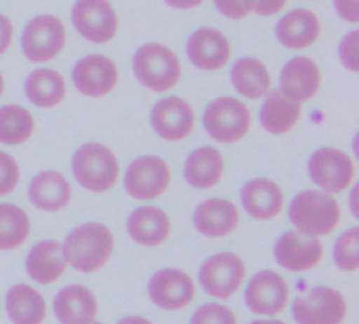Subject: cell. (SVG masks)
<instances>
[{"instance_id":"cell-1","label":"cell","mask_w":359,"mask_h":324,"mask_svg":"<svg viewBox=\"0 0 359 324\" xmlns=\"http://www.w3.org/2000/svg\"><path fill=\"white\" fill-rule=\"evenodd\" d=\"M114 232L101 221H86L69 230L61 242L67 268L80 274H95L103 270L114 255Z\"/></svg>"},{"instance_id":"cell-2","label":"cell","mask_w":359,"mask_h":324,"mask_svg":"<svg viewBox=\"0 0 359 324\" xmlns=\"http://www.w3.org/2000/svg\"><path fill=\"white\" fill-rule=\"evenodd\" d=\"M288 219L294 230L324 238L343 223V207L337 196L322 190H303L288 205Z\"/></svg>"},{"instance_id":"cell-3","label":"cell","mask_w":359,"mask_h":324,"mask_svg":"<svg viewBox=\"0 0 359 324\" xmlns=\"http://www.w3.org/2000/svg\"><path fill=\"white\" fill-rule=\"evenodd\" d=\"M72 175L80 188L93 194H105L116 188L120 179V160L103 143H82L69 160Z\"/></svg>"},{"instance_id":"cell-4","label":"cell","mask_w":359,"mask_h":324,"mask_svg":"<svg viewBox=\"0 0 359 324\" xmlns=\"http://www.w3.org/2000/svg\"><path fill=\"white\" fill-rule=\"evenodd\" d=\"M133 74L151 93L172 91L183 76L179 55L162 42H145L133 55Z\"/></svg>"},{"instance_id":"cell-5","label":"cell","mask_w":359,"mask_h":324,"mask_svg":"<svg viewBox=\"0 0 359 324\" xmlns=\"http://www.w3.org/2000/svg\"><path fill=\"white\" fill-rule=\"evenodd\" d=\"M202 124L212 141L223 145H233L240 143L250 133L252 112L242 99L223 95L206 105L202 114Z\"/></svg>"},{"instance_id":"cell-6","label":"cell","mask_w":359,"mask_h":324,"mask_svg":"<svg viewBox=\"0 0 359 324\" xmlns=\"http://www.w3.org/2000/svg\"><path fill=\"white\" fill-rule=\"evenodd\" d=\"M67 42V27L50 13L34 15L21 32V53L29 63L42 65L61 55Z\"/></svg>"},{"instance_id":"cell-7","label":"cell","mask_w":359,"mask_h":324,"mask_svg":"<svg viewBox=\"0 0 359 324\" xmlns=\"http://www.w3.org/2000/svg\"><path fill=\"white\" fill-rule=\"evenodd\" d=\"M307 175L318 186V190L334 196L347 192L355 183L358 164L345 150L322 145L311 152L307 160Z\"/></svg>"},{"instance_id":"cell-8","label":"cell","mask_w":359,"mask_h":324,"mask_svg":"<svg viewBox=\"0 0 359 324\" xmlns=\"http://www.w3.org/2000/svg\"><path fill=\"white\" fill-rule=\"evenodd\" d=\"M248 268L246 261L231 251H221L210 255L198 270V283L204 293L217 302H227L238 295L246 283Z\"/></svg>"},{"instance_id":"cell-9","label":"cell","mask_w":359,"mask_h":324,"mask_svg":"<svg viewBox=\"0 0 359 324\" xmlns=\"http://www.w3.org/2000/svg\"><path fill=\"white\" fill-rule=\"evenodd\" d=\"M172 171L162 156H137L124 171V190L133 200L149 202L164 196L170 188Z\"/></svg>"},{"instance_id":"cell-10","label":"cell","mask_w":359,"mask_h":324,"mask_svg":"<svg viewBox=\"0 0 359 324\" xmlns=\"http://www.w3.org/2000/svg\"><path fill=\"white\" fill-rule=\"evenodd\" d=\"M347 314V297L326 285H318L292 302V318L297 324H343Z\"/></svg>"},{"instance_id":"cell-11","label":"cell","mask_w":359,"mask_h":324,"mask_svg":"<svg viewBox=\"0 0 359 324\" xmlns=\"http://www.w3.org/2000/svg\"><path fill=\"white\" fill-rule=\"evenodd\" d=\"M244 304L259 318H276L290 304V287L276 270H259L244 287Z\"/></svg>"},{"instance_id":"cell-12","label":"cell","mask_w":359,"mask_h":324,"mask_svg":"<svg viewBox=\"0 0 359 324\" xmlns=\"http://www.w3.org/2000/svg\"><path fill=\"white\" fill-rule=\"evenodd\" d=\"M149 124L162 141H168V143L185 141L196 131L194 105L183 97L166 95L151 105Z\"/></svg>"},{"instance_id":"cell-13","label":"cell","mask_w":359,"mask_h":324,"mask_svg":"<svg viewBox=\"0 0 359 324\" xmlns=\"http://www.w3.org/2000/svg\"><path fill=\"white\" fill-rule=\"evenodd\" d=\"M196 280L179 268H162L147 280L149 302L164 312H181L196 299Z\"/></svg>"},{"instance_id":"cell-14","label":"cell","mask_w":359,"mask_h":324,"mask_svg":"<svg viewBox=\"0 0 359 324\" xmlns=\"http://www.w3.org/2000/svg\"><path fill=\"white\" fill-rule=\"evenodd\" d=\"M74 30L90 44H107L118 34V13L109 0H76L72 6Z\"/></svg>"},{"instance_id":"cell-15","label":"cell","mask_w":359,"mask_h":324,"mask_svg":"<svg viewBox=\"0 0 359 324\" xmlns=\"http://www.w3.org/2000/svg\"><path fill=\"white\" fill-rule=\"evenodd\" d=\"M322 238L307 236L299 230H288L273 242V259L286 272L303 274L316 270L324 261Z\"/></svg>"},{"instance_id":"cell-16","label":"cell","mask_w":359,"mask_h":324,"mask_svg":"<svg viewBox=\"0 0 359 324\" xmlns=\"http://www.w3.org/2000/svg\"><path fill=\"white\" fill-rule=\"evenodd\" d=\"M120 80V72L114 59L101 53H90L80 57L72 67L74 89L90 99L107 97Z\"/></svg>"},{"instance_id":"cell-17","label":"cell","mask_w":359,"mask_h":324,"mask_svg":"<svg viewBox=\"0 0 359 324\" xmlns=\"http://www.w3.org/2000/svg\"><path fill=\"white\" fill-rule=\"evenodd\" d=\"M187 59L202 72H219L231 59V42L217 27H198L189 34L185 44Z\"/></svg>"},{"instance_id":"cell-18","label":"cell","mask_w":359,"mask_h":324,"mask_svg":"<svg viewBox=\"0 0 359 324\" xmlns=\"http://www.w3.org/2000/svg\"><path fill=\"white\" fill-rule=\"evenodd\" d=\"M194 228L200 236L204 238H227L231 236L242 221V213L238 209L236 202H231L229 198H206L202 200L191 215Z\"/></svg>"},{"instance_id":"cell-19","label":"cell","mask_w":359,"mask_h":324,"mask_svg":"<svg viewBox=\"0 0 359 324\" xmlns=\"http://www.w3.org/2000/svg\"><path fill=\"white\" fill-rule=\"evenodd\" d=\"M280 91L301 105L313 101L322 91V70L318 61L307 55L288 59L280 72Z\"/></svg>"},{"instance_id":"cell-20","label":"cell","mask_w":359,"mask_h":324,"mask_svg":"<svg viewBox=\"0 0 359 324\" xmlns=\"http://www.w3.org/2000/svg\"><path fill=\"white\" fill-rule=\"evenodd\" d=\"M240 202L242 211L257 221H271L276 219L286 207V194L280 183L269 177H255L248 179L240 188Z\"/></svg>"},{"instance_id":"cell-21","label":"cell","mask_w":359,"mask_h":324,"mask_svg":"<svg viewBox=\"0 0 359 324\" xmlns=\"http://www.w3.org/2000/svg\"><path fill=\"white\" fill-rule=\"evenodd\" d=\"M276 38L284 48H309L322 38V21L311 8H292L278 19Z\"/></svg>"},{"instance_id":"cell-22","label":"cell","mask_w":359,"mask_h":324,"mask_svg":"<svg viewBox=\"0 0 359 324\" xmlns=\"http://www.w3.org/2000/svg\"><path fill=\"white\" fill-rule=\"evenodd\" d=\"M27 198L34 209L42 213H59L72 205L74 190L63 173L46 169L32 177L27 186Z\"/></svg>"},{"instance_id":"cell-23","label":"cell","mask_w":359,"mask_h":324,"mask_svg":"<svg viewBox=\"0 0 359 324\" xmlns=\"http://www.w3.org/2000/svg\"><path fill=\"white\" fill-rule=\"evenodd\" d=\"M126 232L130 240L137 242L139 247L158 249L164 242H168L172 234V221L162 209L154 205H145L130 211L126 219Z\"/></svg>"},{"instance_id":"cell-24","label":"cell","mask_w":359,"mask_h":324,"mask_svg":"<svg viewBox=\"0 0 359 324\" xmlns=\"http://www.w3.org/2000/svg\"><path fill=\"white\" fill-rule=\"evenodd\" d=\"M53 314L61 324H90L99 316V302L84 285H65L53 299Z\"/></svg>"},{"instance_id":"cell-25","label":"cell","mask_w":359,"mask_h":324,"mask_svg":"<svg viewBox=\"0 0 359 324\" xmlns=\"http://www.w3.org/2000/svg\"><path fill=\"white\" fill-rule=\"evenodd\" d=\"M227 173L225 156L215 145H202L187 154L183 175L185 181L196 190H212L217 188Z\"/></svg>"},{"instance_id":"cell-26","label":"cell","mask_w":359,"mask_h":324,"mask_svg":"<svg viewBox=\"0 0 359 324\" xmlns=\"http://www.w3.org/2000/svg\"><path fill=\"white\" fill-rule=\"evenodd\" d=\"M25 274L29 280L38 283V285H53L59 278H63L67 264L61 251V242L59 240H40L34 247H29L27 255H25Z\"/></svg>"},{"instance_id":"cell-27","label":"cell","mask_w":359,"mask_h":324,"mask_svg":"<svg viewBox=\"0 0 359 324\" xmlns=\"http://www.w3.org/2000/svg\"><path fill=\"white\" fill-rule=\"evenodd\" d=\"M303 114V105L288 99L280 89L269 91L263 97L261 110H259V122L269 135H286L290 133Z\"/></svg>"},{"instance_id":"cell-28","label":"cell","mask_w":359,"mask_h":324,"mask_svg":"<svg viewBox=\"0 0 359 324\" xmlns=\"http://www.w3.org/2000/svg\"><path fill=\"white\" fill-rule=\"evenodd\" d=\"M4 310L13 324H44L48 306L36 287L17 283L6 291Z\"/></svg>"},{"instance_id":"cell-29","label":"cell","mask_w":359,"mask_h":324,"mask_svg":"<svg viewBox=\"0 0 359 324\" xmlns=\"http://www.w3.org/2000/svg\"><path fill=\"white\" fill-rule=\"evenodd\" d=\"M23 93L32 105H36L40 110H53L65 99L67 84H65V78L61 76V72L40 65L27 74V78L23 82Z\"/></svg>"},{"instance_id":"cell-30","label":"cell","mask_w":359,"mask_h":324,"mask_svg":"<svg viewBox=\"0 0 359 324\" xmlns=\"http://www.w3.org/2000/svg\"><path fill=\"white\" fill-rule=\"evenodd\" d=\"M229 78L236 93L246 99H263L271 91V72L259 57L252 55L240 57L231 65Z\"/></svg>"},{"instance_id":"cell-31","label":"cell","mask_w":359,"mask_h":324,"mask_svg":"<svg viewBox=\"0 0 359 324\" xmlns=\"http://www.w3.org/2000/svg\"><path fill=\"white\" fill-rule=\"evenodd\" d=\"M34 131H36V118L27 108L19 103L0 105V143L2 145H23L32 139Z\"/></svg>"},{"instance_id":"cell-32","label":"cell","mask_w":359,"mask_h":324,"mask_svg":"<svg viewBox=\"0 0 359 324\" xmlns=\"http://www.w3.org/2000/svg\"><path fill=\"white\" fill-rule=\"evenodd\" d=\"M29 234V215L13 202H0V251H17L27 242Z\"/></svg>"},{"instance_id":"cell-33","label":"cell","mask_w":359,"mask_h":324,"mask_svg":"<svg viewBox=\"0 0 359 324\" xmlns=\"http://www.w3.org/2000/svg\"><path fill=\"white\" fill-rule=\"evenodd\" d=\"M332 259L334 266L345 272V274H353L359 270V228H349L345 230L334 247H332Z\"/></svg>"},{"instance_id":"cell-34","label":"cell","mask_w":359,"mask_h":324,"mask_svg":"<svg viewBox=\"0 0 359 324\" xmlns=\"http://www.w3.org/2000/svg\"><path fill=\"white\" fill-rule=\"evenodd\" d=\"M189 324H238V316L225 304L208 302L194 310Z\"/></svg>"},{"instance_id":"cell-35","label":"cell","mask_w":359,"mask_h":324,"mask_svg":"<svg viewBox=\"0 0 359 324\" xmlns=\"http://www.w3.org/2000/svg\"><path fill=\"white\" fill-rule=\"evenodd\" d=\"M21 181V167L15 156L0 150V198L11 196Z\"/></svg>"},{"instance_id":"cell-36","label":"cell","mask_w":359,"mask_h":324,"mask_svg":"<svg viewBox=\"0 0 359 324\" xmlns=\"http://www.w3.org/2000/svg\"><path fill=\"white\" fill-rule=\"evenodd\" d=\"M339 61L341 65L351 72L358 74L359 72V30L353 27L351 32H347L341 42H339Z\"/></svg>"},{"instance_id":"cell-37","label":"cell","mask_w":359,"mask_h":324,"mask_svg":"<svg viewBox=\"0 0 359 324\" xmlns=\"http://www.w3.org/2000/svg\"><path fill=\"white\" fill-rule=\"evenodd\" d=\"M212 2L223 17L233 21L246 19L255 8V0H212Z\"/></svg>"},{"instance_id":"cell-38","label":"cell","mask_w":359,"mask_h":324,"mask_svg":"<svg viewBox=\"0 0 359 324\" xmlns=\"http://www.w3.org/2000/svg\"><path fill=\"white\" fill-rule=\"evenodd\" d=\"M334 11L339 19L358 25L359 23V0H334Z\"/></svg>"},{"instance_id":"cell-39","label":"cell","mask_w":359,"mask_h":324,"mask_svg":"<svg viewBox=\"0 0 359 324\" xmlns=\"http://www.w3.org/2000/svg\"><path fill=\"white\" fill-rule=\"evenodd\" d=\"M288 0H255V8L252 13L261 15V17H273L278 13H282L286 8Z\"/></svg>"},{"instance_id":"cell-40","label":"cell","mask_w":359,"mask_h":324,"mask_svg":"<svg viewBox=\"0 0 359 324\" xmlns=\"http://www.w3.org/2000/svg\"><path fill=\"white\" fill-rule=\"evenodd\" d=\"M13 38H15V27H13V21L0 13V57L11 48L13 44Z\"/></svg>"},{"instance_id":"cell-41","label":"cell","mask_w":359,"mask_h":324,"mask_svg":"<svg viewBox=\"0 0 359 324\" xmlns=\"http://www.w3.org/2000/svg\"><path fill=\"white\" fill-rule=\"evenodd\" d=\"M164 2L177 11H191V8H198L204 0H164Z\"/></svg>"},{"instance_id":"cell-42","label":"cell","mask_w":359,"mask_h":324,"mask_svg":"<svg viewBox=\"0 0 359 324\" xmlns=\"http://www.w3.org/2000/svg\"><path fill=\"white\" fill-rule=\"evenodd\" d=\"M116 324H154L149 318H145V316H139V314H128V316H124V318H120Z\"/></svg>"},{"instance_id":"cell-43","label":"cell","mask_w":359,"mask_h":324,"mask_svg":"<svg viewBox=\"0 0 359 324\" xmlns=\"http://www.w3.org/2000/svg\"><path fill=\"white\" fill-rule=\"evenodd\" d=\"M351 188H353V190H351V196H349V198H351V215H353V217H355V219H359V209H358L359 186H358V183H353V186H351Z\"/></svg>"},{"instance_id":"cell-44","label":"cell","mask_w":359,"mask_h":324,"mask_svg":"<svg viewBox=\"0 0 359 324\" xmlns=\"http://www.w3.org/2000/svg\"><path fill=\"white\" fill-rule=\"evenodd\" d=\"M248 324H286L284 320H278V318H257Z\"/></svg>"},{"instance_id":"cell-45","label":"cell","mask_w":359,"mask_h":324,"mask_svg":"<svg viewBox=\"0 0 359 324\" xmlns=\"http://www.w3.org/2000/svg\"><path fill=\"white\" fill-rule=\"evenodd\" d=\"M4 89H6V82H4V74L0 72V97L4 95Z\"/></svg>"},{"instance_id":"cell-46","label":"cell","mask_w":359,"mask_h":324,"mask_svg":"<svg viewBox=\"0 0 359 324\" xmlns=\"http://www.w3.org/2000/svg\"><path fill=\"white\" fill-rule=\"evenodd\" d=\"M90 324H103V323H99V320H95V323H90Z\"/></svg>"}]
</instances>
